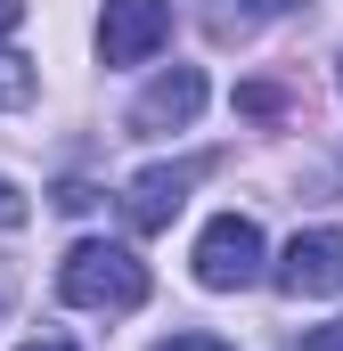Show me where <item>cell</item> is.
Masks as SVG:
<instances>
[{
	"label": "cell",
	"mask_w": 343,
	"mask_h": 351,
	"mask_svg": "<svg viewBox=\"0 0 343 351\" xmlns=\"http://www.w3.org/2000/svg\"><path fill=\"white\" fill-rule=\"evenodd\" d=\"M196 286L204 294H237V286H254L270 278V254H261V229L246 213H221V221H204V237H196Z\"/></svg>",
	"instance_id": "7a4b0ae2"
},
{
	"label": "cell",
	"mask_w": 343,
	"mask_h": 351,
	"mask_svg": "<svg viewBox=\"0 0 343 351\" xmlns=\"http://www.w3.org/2000/svg\"><path fill=\"white\" fill-rule=\"evenodd\" d=\"M25 98H33V66L16 49H0V106H25Z\"/></svg>",
	"instance_id": "ba28073f"
},
{
	"label": "cell",
	"mask_w": 343,
	"mask_h": 351,
	"mask_svg": "<svg viewBox=\"0 0 343 351\" xmlns=\"http://www.w3.org/2000/svg\"><path fill=\"white\" fill-rule=\"evenodd\" d=\"M294 0H196V16H204V33L213 41H254L270 16H286Z\"/></svg>",
	"instance_id": "52a82bcc"
},
{
	"label": "cell",
	"mask_w": 343,
	"mask_h": 351,
	"mask_svg": "<svg viewBox=\"0 0 343 351\" xmlns=\"http://www.w3.org/2000/svg\"><path fill=\"white\" fill-rule=\"evenodd\" d=\"M25 351H74V343H58V335H41V343H25Z\"/></svg>",
	"instance_id": "5bb4252c"
},
{
	"label": "cell",
	"mask_w": 343,
	"mask_h": 351,
	"mask_svg": "<svg viewBox=\"0 0 343 351\" xmlns=\"http://www.w3.org/2000/svg\"><path fill=\"white\" fill-rule=\"evenodd\" d=\"M278 294L311 302V294H343V229H294V245L270 262Z\"/></svg>",
	"instance_id": "277c9868"
},
{
	"label": "cell",
	"mask_w": 343,
	"mask_h": 351,
	"mask_svg": "<svg viewBox=\"0 0 343 351\" xmlns=\"http://www.w3.org/2000/svg\"><path fill=\"white\" fill-rule=\"evenodd\" d=\"M303 351H343V319H327V327H311V335H303Z\"/></svg>",
	"instance_id": "30bf717a"
},
{
	"label": "cell",
	"mask_w": 343,
	"mask_h": 351,
	"mask_svg": "<svg viewBox=\"0 0 343 351\" xmlns=\"http://www.w3.org/2000/svg\"><path fill=\"white\" fill-rule=\"evenodd\" d=\"M8 302H16V278H8V269H0V311H8Z\"/></svg>",
	"instance_id": "4fadbf2b"
},
{
	"label": "cell",
	"mask_w": 343,
	"mask_h": 351,
	"mask_svg": "<svg viewBox=\"0 0 343 351\" xmlns=\"http://www.w3.org/2000/svg\"><path fill=\"white\" fill-rule=\"evenodd\" d=\"M58 294L74 311H139L147 302V262L131 245H106V237H82L66 262H58Z\"/></svg>",
	"instance_id": "6da1fadb"
},
{
	"label": "cell",
	"mask_w": 343,
	"mask_h": 351,
	"mask_svg": "<svg viewBox=\"0 0 343 351\" xmlns=\"http://www.w3.org/2000/svg\"><path fill=\"white\" fill-rule=\"evenodd\" d=\"M196 106H204V74H196V66H172V74H156V82L139 90L131 131H188Z\"/></svg>",
	"instance_id": "8992f818"
},
{
	"label": "cell",
	"mask_w": 343,
	"mask_h": 351,
	"mask_svg": "<svg viewBox=\"0 0 343 351\" xmlns=\"http://www.w3.org/2000/svg\"><path fill=\"white\" fill-rule=\"evenodd\" d=\"M196 180H204V156H196V164H147V172H139L131 188H123V221H131L139 237H156V229H172Z\"/></svg>",
	"instance_id": "5b68a950"
},
{
	"label": "cell",
	"mask_w": 343,
	"mask_h": 351,
	"mask_svg": "<svg viewBox=\"0 0 343 351\" xmlns=\"http://www.w3.org/2000/svg\"><path fill=\"white\" fill-rule=\"evenodd\" d=\"M172 41V0H106L98 8V58L106 66H147Z\"/></svg>",
	"instance_id": "3957f363"
},
{
	"label": "cell",
	"mask_w": 343,
	"mask_h": 351,
	"mask_svg": "<svg viewBox=\"0 0 343 351\" xmlns=\"http://www.w3.org/2000/svg\"><path fill=\"white\" fill-rule=\"evenodd\" d=\"M16 25H25V0H0V41H8Z\"/></svg>",
	"instance_id": "7c38bea8"
},
{
	"label": "cell",
	"mask_w": 343,
	"mask_h": 351,
	"mask_svg": "<svg viewBox=\"0 0 343 351\" xmlns=\"http://www.w3.org/2000/svg\"><path fill=\"white\" fill-rule=\"evenodd\" d=\"M156 351H237V343H229V335H196V327H188V335H164Z\"/></svg>",
	"instance_id": "9c48e42d"
},
{
	"label": "cell",
	"mask_w": 343,
	"mask_h": 351,
	"mask_svg": "<svg viewBox=\"0 0 343 351\" xmlns=\"http://www.w3.org/2000/svg\"><path fill=\"white\" fill-rule=\"evenodd\" d=\"M25 221V196H16V180H0V229H16Z\"/></svg>",
	"instance_id": "8fae6325"
}]
</instances>
